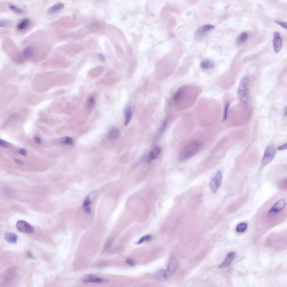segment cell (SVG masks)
I'll list each match as a JSON object with an SVG mask.
<instances>
[{
    "label": "cell",
    "instance_id": "cb8c5ba5",
    "mask_svg": "<svg viewBox=\"0 0 287 287\" xmlns=\"http://www.w3.org/2000/svg\"><path fill=\"white\" fill-rule=\"evenodd\" d=\"M34 54V50L33 47H26L24 50L23 51V55L26 59H29L31 57L33 56Z\"/></svg>",
    "mask_w": 287,
    "mask_h": 287
},
{
    "label": "cell",
    "instance_id": "83f0119b",
    "mask_svg": "<svg viewBox=\"0 0 287 287\" xmlns=\"http://www.w3.org/2000/svg\"><path fill=\"white\" fill-rule=\"evenodd\" d=\"M229 106L230 104L229 102H227L224 107V115H223V118L224 120H226L227 119L228 115V112H229Z\"/></svg>",
    "mask_w": 287,
    "mask_h": 287
},
{
    "label": "cell",
    "instance_id": "d4e9b609",
    "mask_svg": "<svg viewBox=\"0 0 287 287\" xmlns=\"http://www.w3.org/2000/svg\"><path fill=\"white\" fill-rule=\"evenodd\" d=\"M156 278L160 281H165L168 279V277L166 275L165 270H160L156 273Z\"/></svg>",
    "mask_w": 287,
    "mask_h": 287
},
{
    "label": "cell",
    "instance_id": "f1b7e54d",
    "mask_svg": "<svg viewBox=\"0 0 287 287\" xmlns=\"http://www.w3.org/2000/svg\"><path fill=\"white\" fill-rule=\"evenodd\" d=\"M151 236H149V235H148V236H144V237H141L140 239L139 240V241L137 242V244H140L143 243L144 242H147V241H148L150 240L151 239Z\"/></svg>",
    "mask_w": 287,
    "mask_h": 287
},
{
    "label": "cell",
    "instance_id": "2e32d148",
    "mask_svg": "<svg viewBox=\"0 0 287 287\" xmlns=\"http://www.w3.org/2000/svg\"><path fill=\"white\" fill-rule=\"evenodd\" d=\"M200 66H201V69H203V70H211L214 67V63L210 60L205 59V60H204L201 63Z\"/></svg>",
    "mask_w": 287,
    "mask_h": 287
},
{
    "label": "cell",
    "instance_id": "f546056e",
    "mask_svg": "<svg viewBox=\"0 0 287 287\" xmlns=\"http://www.w3.org/2000/svg\"><path fill=\"white\" fill-rule=\"evenodd\" d=\"M275 22L281 26V28L285 29L287 30V22H281V21H275Z\"/></svg>",
    "mask_w": 287,
    "mask_h": 287
},
{
    "label": "cell",
    "instance_id": "e0dca14e",
    "mask_svg": "<svg viewBox=\"0 0 287 287\" xmlns=\"http://www.w3.org/2000/svg\"><path fill=\"white\" fill-rule=\"evenodd\" d=\"M5 240L10 244H15L18 241V237L15 233H6L5 236Z\"/></svg>",
    "mask_w": 287,
    "mask_h": 287
},
{
    "label": "cell",
    "instance_id": "d6a6232c",
    "mask_svg": "<svg viewBox=\"0 0 287 287\" xmlns=\"http://www.w3.org/2000/svg\"><path fill=\"white\" fill-rule=\"evenodd\" d=\"M278 150H285L287 149V142L281 145L280 147H278Z\"/></svg>",
    "mask_w": 287,
    "mask_h": 287
},
{
    "label": "cell",
    "instance_id": "603a6c76",
    "mask_svg": "<svg viewBox=\"0 0 287 287\" xmlns=\"http://www.w3.org/2000/svg\"><path fill=\"white\" fill-rule=\"evenodd\" d=\"M248 227L247 224L246 223H241L239 224H238L236 228V230L237 233H244L245 231H246Z\"/></svg>",
    "mask_w": 287,
    "mask_h": 287
},
{
    "label": "cell",
    "instance_id": "5b68a950",
    "mask_svg": "<svg viewBox=\"0 0 287 287\" xmlns=\"http://www.w3.org/2000/svg\"><path fill=\"white\" fill-rule=\"evenodd\" d=\"M287 205V201L285 199H281L275 203L274 205L272 206L269 210L268 215L270 216H274L281 212L285 208Z\"/></svg>",
    "mask_w": 287,
    "mask_h": 287
},
{
    "label": "cell",
    "instance_id": "484cf974",
    "mask_svg": "<svg viewBox=\"0 0 287 287\" xmlns=\"http://www.w3.org/2000/svg\"><path fill=\"white\" fill-rule=\"evenodd\" d=\"M95 104V99L93 96H91L88 98L87 102V106L89 109L93 108Z\"/></svg>",
    "mask_w": 287,
    "mask_h": 287
},
{
    "label": "cell",
    "instance_id": "7a4b0ae2",
    "mask_svg": "<svg viewBox=\"0 0 287 287\" xmlns=\"http://www.w3.org/2000/svg\"><path fill=\"white\" fill-rule=\"evenodd\" d=\"M249 83L250 80L248 76L243 77L238 87V97L241 102L246 103L249 99Z\"/></svg>",
    "mask_w": 287,
    "mask_h": 287
},
{
    "label": "cell",
    "instance_id": "4316f807",
    "mask_svg": "<svg viewBox=\"0 0 287 287\" xmlns=\"http://www.w3.org/2000/svg\"><path fill=\"white\" fill-rule=\"evenodd\" d=\"M73 143H74L73 139L70 137H64L61 141V143L63 144V145H72Z\"/></svg>",
    "mask_w": 287,
    "mask_h": 287
},
{
    "label": "cell",
    "instance_id": "30bf717a",
    "mask_svg": "<svg viewBox=\"0 0 287 287\" xmlns=\"http://www.w3.org/2000/svg\"><path fill=\"white\" fill-rule=\"evenodd\" d=\"M273 48L275 53H279L283 47V41L278 31H275L273 35Z\"/></svg>",
    "mask_w": 287,
    "mask_h": 287
},
{
    "label": "cell",
    "instance_id": "6da1fadb",
    "mask_svg": "<svg viewBox=\"0 0 287 287\" xmlns=\"http://www.w3.org/2000/svg\"><path fill=\"white\" fill-rule=\"evenodd\" d=\"M203 147V144L199 140H194L188 144L182 150L178 156V160L184 162L195 156Z\"/></svg>",
    "mask_w": 287,
    "mask_h": 287
},
{
    "label": "cell",
    "instance_id": "74e56055",
    "mask_svg": "<svg viewBox=\"0 0 287 287\" xmlns=\"http://www.w3.org/2000/svg\"><path fill=\"white\" fill-rule=\"evenodd\" d=\"M284 182H285V184H287V180H285V181H284Z\"/></svg>",
    "mask_w": 287,
    "mask_h": 287
},
{
    "label": "cell",
    "instance_id": "44dd1931",
    "mask_svg": "<svg viewBox=\"0 0 287 287\" xmlns=\"http://www.w3.org/2000/svg\"><path fill=\"white\" fill-rule=\"evenodd\" d=\"M30 24V21L28 19H24L22 20L21 22H19V24L18 25V29L19 30H24L25 29L27 28Z\"/></svg>",
    "mask_w": 287,
    "mask_h": 287
},
{
    "label": "cell",
    "instance_id": "ac0fdd59",
    "mask_svg": "<svg viewBox=\"0 0 287 287\" xmlns=\"http://www.w3.org/2000/svg\"><path fill=\"white\" fill-rule=\"evenodd\" d=\"M64 7H65V5H64L63 3H61V2L56 3V4L53 5L49 9L48 13H51V14L57 13V12H58L60 10L63 9L64 8Z\"/></svg>",
    "mask_w": 287,
    "mask_h": 287
},
{
    "label": "cell",
    "instance_id": "3957f363",
    "mask_svg": "<svg viewBox=\"0 0 287 287\" xmlns=\"http://www.w3.org/2000/svg\"><path fill=\"white\" fill-rule=\"evenodd\" d=\"M275 154L276 150L274 147L273 145H270L267 147L262 156L261 160V165L262 167H265L272 162L275 158Z\"/></svg>",
    "mask_w": 287,
    "mask_h": 287
},
{
    "label": "cell",
    "instance_id": "7c38bea8",
    "mask_svg": "<svg viewBox=\"0 0 287 287\" xmlns=\"http://www.w3.org/2000/svg\"><path fill=\"white\" fill-rule=\"evenodd\" d=\"M161 148L159 147L154 148L149 153L147 154L146 160L148 163L152 162L153 160L156 159L161 153Z\"/></svg>",
    "mask_w": 287,
    "mask_h": 287
},
{
    "label": "cell",
    "instance_id": "d6986e66",
    "mask_svg": "<svg viewBox=\"0 0 287 287\" xmlns=\"http://www.w3.org/2000/svg\"><path fill=\"white\" fill-rule=\"evenodd\" d=\"M120 135V131L117 128H113L111 131H109L108 134V137L110 139L112 140H115L119 138Z\"/></svg>",
    "mask_w": 287,
    "mask_h": 287
},
{
    "label": "cell",
    "instance_id": "d590c367",
    "mask_svg": "<svg viewBox=\"0 0 287 287\" xmlns=\"http://www.w3.org/2000/svg\"><path fill=\"white\" fill-rule=\"evenodd\" d=\"M35 141H36V142L38 143H41V140L40 139V138H39V137H35Z\"/></svg>",
    "mask_w": 287,
    "mask_h": 287
},
{
    "label": "cell",
    "instance_id": "836d02e7",
    "mask_svg": "<svg viewBox=\"0 0 287 287\" xmlns=\"http://www.w3.org/2000/svg\"><path fill=\"white\" fill-rule=\"evenodd\" d=\"M19 153L22 156H26V152L25 149H20V150H19Z\"/></svg>",
    "mask_w": 287,
    "mask_h": 287
},
{
    "label": "cell",
    "instance_id": "52a82bcc",
    "mask_svg": "<svg viewBox=\"0 0 287 287\" xmlns=\"http://www.w3.org/2000/svg\"><path fill=\"white\" fill-rule=\"evenodd\" d=\"M178 268V261L174 256H171L169 260L167 269L165 270L166 275L168 278H169L173 275Z\"/></svg>",
    "mask_w": 287,
    "mask_h": 287
},
{
    "label": "cell",
    "instance_id": "5bb4252c",
    "mask_svg": "<svg viewBox=\"0 0 287 287\" xmlns=\"http://www.w3.org/2000/svg\"><path fill=\"white\" fill-rule=\"evenodd\" d=\"M184 92H185V90L184 88L180 87L173 94L172 97V100H173L175 102H177L180 101L184 97Z\"/></svg>",
    "mask_w": 287,
    "mask_h": 287
},
{
    "label": "cell",
    "instance_id": "8d00e7d4",
    "mask_svg": "<svg viewBox=\"0 0 287 287\" xmlns=\"http://www.w3.org/2000/svg\"><path fill=\"white\" fill-rule=\"evenodd\" d=\"M284 114L287 116V106L286 107L285 111H284Z\"/></svg>",
    "mask_w": 287,
    "mask_h": 287
},
{
    "label": "cell",
    "instance_id": "9a60e30c",
    "mask_svg": "<svg viewBox=\"0 0 287 287\" xmlns=\"http://www.w3.org/2000/svg\"><path fill=\"white\" fill-rule=\"evenodd\" d=\"M132 115V110L130 106H127L125 110L124 113V125L127 126L131 121Z\"/></svg>",
    "mask_w": 287,
    "mask_h": 287
},
{
    "label": "cell",
    "instance_id": "e575fe53",
    "mask_svg": "<svg viewBox=\"0 0 287 287\" xmlns=\"http://www.w3.org/2000/svg\"><path fill=\"white\" fill-rule=\"evenodd\" d=\"M127 262L128 265H133V264H134V262L131 260H127Z\"/></svg>",
    "mask_w": 287,
    "mask_h": 287
},
{
    "label": "cell",
    "instance_id": "1f68e13d",
    "mask_svg": "<svg viewBox=\"0 0 287 287\" xmlns=\"http://www.w3.org/2000/svg\"><path fill=\"white\" fill-rule=\"evenodd\" d=\"M0 144H1V147H4V148H9V147H10V145L9 144L7 143L6 141H3L2 140H1Z\"/></svg>",
    "mask_w": 287,
    "mask_h": 287
},
{
    "label": "cell",
    "instance_id": "4fadbf2b",
    "mask_svg": "<svg viewBox=\"0 0 287 287\" xmlns=\"http://www.w3.org/2000/svg\"><path fill=\"white\" fill-rule=\"evenodd\" d=\"M236 256V253L234 252H231L227 254L225 257L223 261L219 265V268H224L228 267V266L231 264L232 261L233 260Z\"/></svg>",
    "mask_w": 287,
    "mask_h": 287
},
{
    "label": "cell",
    "instance_id": "8fae6325",
    "mask_svg": "<svg viewBox=\"0 0 287 287\" xmlns=\"http://www.w3.org/2000/svg\"><path fill=\"white\" fill-rule=\"evenodd\" d=\"M214 28V26L211 24L203 25L197 30L196 35L198 37H203L208 34L210 31H212Z\"/></svg>",
    "mask_w": 287,
    "mask_h": 287
},
{
    "label": "cell",
    "instance_id": "4dcf8cb0",
    "mask_svg": "<svg viewBox=\"0 0 287 287\" xmlns=\"http://www.w3.org/2000/svg\"><path fill=\"white\" fill-rule=\"evenodd\" d=\"M10 9L11 10H12L14 11H15V13H22V11L21 10V9H20L19 8H18L17 7H16L15 6H14V5H10Z\"/></svg>",
    "mask_w": 287,
    "mask_h": 287
},
{
    "label": "cell",
    "instance_id": "9c48e42d",
    "mask_svg": "<svg viewBox=\"0 0 287 287\" xmlns=\"http://www.w3.org/2000/svg\"><path fill=\"white\" fill-rule=\"evenodd\" d=\"M16 228L20 232L26 234H31L34 232L33 227L24 220H19L16 224Z\"/></svg>",
    "mask_w": 287,
    "mask_h": 287
},
{
    "label": "cell",
    "instance_id": "277c9868",
    "mask_svg": "<svg viewBox=\"0 0 287 287\" xmlns=\"http://www.w3.org/2000/svg\"><path fill=\"white\" fill-rule=\"evenodd\" d=\"M97 191H93L85 197L83 204V208L86 213L91 214V205L97 197Z\"/></svg>",
    "mask_w": 287,
    "mask_h": 287
},
{
    "label": "cell",
    "instance_id": "7402d4cb",
    "mask_svg": "<svg viewBox=\"0 0 287 287\" xmlns=\"http://www.w3.org/2000/svg\"><path fill=\"white\" fill-rule=\"evenodd\" d=\"M167 123H168V119H165V120L162 122V125H161L160 128H159V131L157 133V136H156L157 138H159V137H160L162 135L163 132L165 131L166 127H167Z\"/></svg>",
    "mask_w": 287,
    "mask_h": 287
},
{
    "label": "cell",
    "instance_id": "ffe728a7",
    "mask_svg": "<svg viewBox=\"0 0 287 287\" xmlns=\"http://www.w3.org/2000/svg\"><path fill=\"white\" fill-rule=\"evenodd\" d=\"M249 37V35L248 34V33H247L246 31L242 33L238 36V37L237 38V43L238 44H244V43L246 42L247 40L248 39Z\"/></svg>",
    "mask_w": 287,
    "mask_h": 287
},
{
    "label": "cell",
    "instance_id": "8992f818",
    "mask_svg": "<svg viewBox=\"0 0 287 287\" xmlns=\"http://www.w3.org/2000/svg\"><path fill=\"white\" fill-rule=\"evenodd\" d=\"M223 180V174L220 171L215 173L210 182V188L213 192H216L221 186Z\"/></svg>",
    "mask_w": 287,
    "mask_h": 287
},
{
    "label": "cell",
    "instance_id": "ba28073f",
    "mask_svg": "<svg viewBox=\"0 0 287 287\" xmlns=\"http://www.w3.org/2000/svg\"><path fill=\"white\" fill-rule=\"evenodd\" d=\"M83 281L85 283H97L103 284L106 283L108 281L106 278L99 277L94 275H87L83 278Z\"/></svg>",
    "mask_w": 287,
    "mask_h": 287
}]
</instances>
